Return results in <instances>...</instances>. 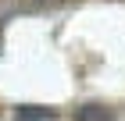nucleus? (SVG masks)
Returning a JSON list of instances; mask_svg holds the SVG:
<instances>
[{
    "label": "nucleus",
    "instance_id": "f257e3e1",
    "mask_svg": "<svg viewBox=\"0 0 125 121\" xmlns=\"http://www.w3.org/2000/svg\"><path fill=\"white\" fill-rule=\"evenodd\" d=\"M111 118H115V111L104 107V103H82V107H75V121H111Z\"/></svg>",
    "mask_w": 125,
    "mask_h": 121
},
{
    "label": "nucleus",
    "instance_id": "f03ea898",
    "mask_svg": "<svg viewBox=\"0 0 125 121\" xmlns=\"http://www.w3.org/2000/svg\"><path fill=\"white\" fill-rule=\"evenodd\" d=\"M14 121H57V111L50 107H36V103H25L14 111Z\"/></svg>",
    "mask_w": 125,
    "mask_h": 121
}]
</instances>
